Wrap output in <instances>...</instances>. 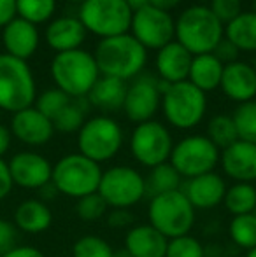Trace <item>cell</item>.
<instances>
[{
    "mask_svg": "<svg viewBox=\"0 0 256 257\" xmlns=\"http://www.w3.org/2000/svg\"><path fill=\"white\" fill-rule=\"evenodd\" d=\"M95 61L100 75L120 81H133L147 63V49L132 34L100 39L95 49Z\"/></svg>",
    "mask_w": 256,
    "mask_h": 257,
    "instance_id": "cell-1",
    "label": "cell"
},
{
    "mask_svg": "<svg viewBox=\"0 0 256 257\" xmlns=\"http://www.w3.org/2000/svg\"><path fill=\"white\" fill-rule=\"evenodd\" d=\"M225 37V25L207 6H192L176 20V41L193 56L212 53Z\"/></svg>",
    "mask_w": 256,
    "mask_h": 257,
    "instance_id": "cell-2",
    "label": "cell"
},
{
    "mask_svg": "<svg viewBox=\"0 0 256 257\" xmlns=\"http://www.w3.org/2000/svg\"><path fill=\"white\" fill-rule=\"evenodd\" d=\"M161 91V112L172 128L193 130L202 122L207 112V95L195 88L190 81L167 84L160 81Z\"/></svg>",
    "mask_w": 256,
    "mask_h": 257,
    "instance_id": "cell-3",
    "label": "cell"
},
{
    "mask_svg": "<svg viewBox=\"0 0 256 257\" xmlns=\"http://www.w3.org/2000/svg\"><path fill=\"white\" fill-rule=\"evenodd\" d=\"M51 77L56 88L62 89L70 98H86L100 72L95 56L84 49L56 53L51 61Z\"/></svg>",
    "mask_w": 256,
    "mask_h": 257,
    "instance_id": "cell-4",
    "label": "cell"
},
{
    "mask_svg": "<svg viewBox=\"0 0 256 257\" xmlns=\"http://www.w3.org/2000/svg\"><path fill=\"white\" fill-rule=\"evenodd\" d=\"M197 222V210L181 189L158 194L147 201V224L160 231L167 240L192 234Z\"/></svg>",
    "mask_w": 256,
    "mask_h": 257,
    "instance_id": "cell-5",
    "label": "cell"
},
{
    "mask_svg": "<svg viewBox=\"0 0 256 257\" xmlns=\"http://www.w3.org/2000/svg\"><path fill=\"white\" fill-rule=\"evenodd\" d=\"M102 173V165L81 153H70L62 156L53 165L51 182L60 194L79 200L99 191Z\"/></svg>",
    "mask_w": 256,
    "mask_h": 257,
    "instance_id": "cell-6",
    "label": "cell"
},
{
    "mask_svg": "<svg viewBox=\"0 0 256 257\" xmlns=\"http://www.w3.org/2000/svg\"><path fill=\"white\" fill-rule=\"evenodd\" d=\"M125 144L121 124L109 115H93L77 132V153L92 161L107 163L120 154Z\"/></svg>",
    "mask_w": 256,
    "mask_h": 257,
    "instance_id": "cell-7",
    "label": "cell"
},
{
    "mask_svg": "<svg viewBox=\"0 0 256 257\" xmlns=\"http://www.w3.org/2000/svg\"><path fill=\"white\" fill-rule=\"evenodd\" d=\"M37 88L27 61L0 54V108L11 114L35 103Z\"/></svg>",
    "mask_w": 256,
    "mask_h": 257,
    "instance_id": "cell-8",
    "label": "cell"
},
{
    "mask_svg": "<svg viewBox=\"0 0 256 257\" xmlns=\"http://www.w3.org/2000/svg\"><path fill=\"white\" fill-rule=\"evenodd\" d=\"M133 11L125 0H84L79 6V21L86 32L100 39L130 32Z\"/></svg>",
    "mask_w": 256,
    "mask_h": 257,
    "instance_id": "cell-9",
    "label": "cell"
},
{
    "mask_svg": "<svg viewBox=\"0 0 256 257\" xmlns=\"http://www.w3.org/2000/svg\"><path fill=\"white\" fill-rule=\"evenodd\" d=\"M219 156L221 151L207 137L193 133L174 142L168 163L178 170L183 180H186L209 172H216L219 166Z\"/></svg>",
    "mask_w": 256,
    "mask_h": 257,
    "instance_id": "cell-10",
    "label": "cell"
},
{
    "mask_svg": "<svg viewBox=\"0 0 256 257\" xmlns=\"http://www.w3.org/2000/svg\"><path fill=\"white\" fill-rule=\"evenodd\" d=\"M97 193L109 208H133L146 198L144 175L130 165H114L104 170Z\"/></svg>",
    "mask_w": 256,
    "mask_h": 257,
    "instance_id": "cell-11",
    "label": "cell"
},
{
    "mask_svg": "<svg viewBox=\"0 0 256 257\" xmlns=\"http://www.w3.org/2000/svg\"><path fill=\"white\" fill-rule=\"evenodd\" d=\"M128 144L132 158L147 170L167 163L174 149L170 130L156 119L135 124Z\"/></svg>",
    "mask_w": 256,
    "mask_h": 257,
    "instance_id": "cell-12",
    "label": "cell"
},
{
    "mask_svg": "<svg viewBox=\"0 0 256 257\" xmlns=\"http://www.w3.org/2000/svg\"><path fill=\"white\" fill-rule=\"evenodd\" d=\"M130 34L146 49H161L176 41V20L168 11L146 6L132 16Z\"/></svg>",
    "mask_w": 256,
    "mask_h": 257,
    "instance_id": "cell-13",
    "label": "cell"
},
{
    "mask_svg": "<svg viewBox=\"0 0 256 257\" xmlns=\"http://www.w3.org/2000/svg\"><path fill=\"white\" fill-rule=\"evenodd\" d=\"M161 105L160 79L149 74H140L127 88L125 103L121 110L125 112L128 121L140 124L154 119Z\"/></svg>",
    "mask_w": 256,
    "mask_h": 257,
    "instance_id": "cell-14",
    "label": "cell"
},
{
    "mask_svg": "<svg viewBox=\"0 0 256 257\" xmlns=\"http://www.w3.org/2000/svg\"><path fill=\"white\" fill-rule=\"evenodd\" d=\"M14 186L28 191H39L51 182L53 165L46 156L34 151H21L7 161Z\"/></svg>",
    "mask_w": 256,
    "mask_h": 257,
    "instance_id": "cell-15",
    "label": "cell"
},
{
    "mask_svg": "<svg viewBox=\"0 0 256 257\" xmlns=\"http://www.w3.org/2000/svg\"><path fill=\"white\" fill-rule=\"evenodd\" d=\"M228 184L218 172H209L193 179L183 180L181 191L195 210H214L223 205Z\"/></svg>",
    "mask_w": 256,
    "mask_h": 257,
    "instance_id": "cell-16",
    "label": "cell"
},
{
    "mask_svg": "<svg viewBox=\"0 0 256 257\" xmlns=\"http://www.w3.org/2000/svg\"><path fill=\"white\" fill-rule=\"evenodd\" d=\"M9 130L13 137H16L21 144L28 147L46 146L55 135L53 121L41 114L34 105L13 114Z\"/></svg>",
    "mask_w": 256,
    "mask_h": 257,
    "instance_id": "cell-17",
    "label": "cell"
},
{
    "mask_svg": "<svg viewBox=\"0 0 256 257\" xmlns=\"http://www.w3.org/2000/svg\"><path fill=\"white\" fill-rule=\"evenodd\" d=\"M219 168L232 182H256V146L237 140L221 151Z\"/></svg>",
    "mask_w": 256,
    "mask_h": 257,
    "instance_id": "cell-18",
    "label": "cell"
},
{
    "mask_svg": "<svg viewBox=\"0 0 256 257\" xmlns=\"http://www.w3.org/2000/svg\"><path fill=\"white\" fill-rule=\"evenodd\" d=\"M219 89L228 100L246 103L256 100V72L246 61H233L225 65Z\"/></svg>",
    "mask_w": 256,
    "mask_h": 257,
    "instance_id": "cell-19",
    "label": "cell"
},
{
    "mask_svg": "<svg viewBox=\"0 0 256 257\" xmlns=\"http://www.w3.org/2000/svg\"><path fill=\"white\" fill-rule=\"evenodd\" d=\"M193 54L185 49L178 41H172L170 44L158 49L156 54V72L158 79L167 84L188 81L190 67H192Z\"/></svg>",
    "mask_w": 256,
    "mask_h": 257,
    "instance_id": "cell-20",
    "label": "cell"
},
{
    "mask_svg": "<svg viewBox=\"0 0 256 257\" xmlns=\"http://www.w3.org/2000/svg\"><path fill=\"white\" fill-rule=\"evenodd\" d=\"M168 240L151 224H133L125 233L123 250L130 257H165Z\"/></svg>",
    "mask_w": 256,
    "mask_h": 257,
    "instance_id": "cell-21",
    "label": "cell"
},
{
    "mask_svg": "<svg viewBox=\"0 0 256 257\" xmlns=\"http://www.w3.org/2000/svg\"><path fill=\"white\" fill-rule=\"evenodd\" d=\"M2 41L7 54L27 61L37 51L41 39H39V30L35 25L28 23L21 18H14L11 23L4 27Z\"/></svg>",
    "mask_w": 256,
    "mask_h": 257,
    "instance_id": "cell-22",
    "label": "cell"
},
{
    "mask_svg": "<svg viewBox=\"0 0 256 257\" xmlns=\"http://www.w3.org/2000/svg\"><path fill=\"white\" fill-rule=\"evenodd\" d=\"M86 28L74 16H62L53 20L46 28V42L56 53L81 49V44L86 39Z\"/></svg>",
    "mask_w": 256,
    "mask_h": 257,
    "instance_id": "cell-23",
    "label": "cell"
},
{
    "mask_svg": "<svg viewBox=\"0 0 256 257\" xmlns=\"http://www.w3.org/2000/svg\"><path fill=\"white\" fill-rule=\"evenodd\" d=\"M53 224V212L39 198L21 201L14 210V226L27 234H41Z\"/></svg>",
    "mask_w": 256,
    "mask_h": 257,
    "instance_id": "cell-24",
    "label": "cell"
},
{
    "mask_svg": "<svg viewBox=\"0 0 256 257\" xmlns=\"http://www.w3.org/2000/svg\"><path fill=\"white\" fill-rule=\"evenodd\" d=\"M128 84L125 81L114 77H104L100 75L99 81L88 93L86 100L92 107L102 112H116L123 108L125 95H127Z\"/></svg>",
    "mask_w": 256,
    "mask_h": 257,
    "instance_id": "cell-25",
    "label": "cell"
},
{
    "mask_svg": "<svg viewBox=\"0 0 256 257\" xmlns=\"http://www.w3.org/2000/svg\"><path fill=\"white\" fill-rule=\"evenodd\" d=\"M223 68H225V65L212 53L198 54V56H193L188 81L204 93L214 91L219 88Z\"/></svg>",
    "mask_w": 256,
    "mask_h": 257,
    "instance_id": "cell-26",
    "label": "cell"
},
{
    "mask_svg": "<svg viewBox=\"0 0 256 257\" xmlns=\"http://www.w3.org/2000/svg\"><path fill=\"white\" fill-rule=\"evenodd\" d=\"M225 37L239 51L256 53V13L242 11L228 25H225Z\"/></svg>",
    "mask_w": 256,
    "mask_h": 257,
    "instance_id": "cell-27",
    "label": "cell"
},
{
    "mask_svg": "<svg viewBox=\"0 0 256 257\" xmlns=\"http://www.w3.org/2000/svg\"><path fill=\"white\" fill-rule=\"evenodd\" d=\"M144 182H146V198L149 200L158 194L179 191L183 186V177L167 161L147 170V173L144 175Z\"/></svg>",
    "mask_w": 256,
    "mask_h": 257,
    "instance_id": "cell-28",
    "label": "cell"
},
{
    "mask_svg": "<svg viewBox=\"0 0 256 257\" xmlns=\"http://www.w3.org/2000/svg\"><path fill=\"white\" fill-rule=\"evenodd\" d=\"M223 206L232 217L256 212V184L232 182L226 189Z\"/></svg>",
    "mask_w": 256,
    "mask_h": 257,
    "instance_id": "cell-29",
    "label": "cell"
},
{
    "mask_svg": "<svg viewBox=\"0 0 256 257\" xmlns=\"http://www.w3.org/2000/svg\"><path fill=\"white\" fill-rule=\"evenodd\" d=\"M228 236L240 250H251L256 247V213L235 215L228 222Z\"/></svg>",
    "mask_w": 256,
    "mask_h": 257,
    "instance_id": "cell-30",
    "label": "cell"
},
{
    "mask_svg": "<svg viewBox=\"0 0 256 257\" xmlns=\"http://www.w3.org/2000/svg\"><path fill=\"white\" fill-rule=\"evenodd\" d=\"M90 103L86 98H72V102L53 119L55 132L60 133H77L86 122Z\"/></svg>",
    "mask_w": 256,
    "mask_h": 257,
    "instance_id": "cell-31",
    "label": "cell"
},
{
    "mask_svg": "<svg viewBox=\"0 0 256 257\" xmlns=\"http://www.w3.org/2000/svg\"><path fill=\"white\" fill-rule=\"evenodd\" d=\"M205 137L218 147L219 151L226 149L228 146H232L233 142L239 140L235 130V122H233L232 115L228 114H216L209 119L207 122V132Z\"/></svg>",
    "mask_w": 256,
    "mask_h": 257,
    "instance_id": "cell-32",
    "label": "cell"
},
{
    "mask_svg": "<svg viewBox=\"0 0 256 257\" xmlns=\"http://www.w3.org/2000/svg\"><path fill=\"white\" fill-rule=\"evenodd\" d=\"M55 9L56 0H16L18 18L35 25V27L51 20Z\"/></svg>",
    "mask_w": 256,
    "mask_h": 257,
    "instance_id": "cell-33",
    "label": "cell"
},
{
    "mask_svg": "<svg viewBox=\"0 0 256 257\" xmlns=\"http://www.w3.org/2000/svg\"><path fill=\"white\" fill-rule=\"evenodd\" d=\"M232 119L235 122L239 140L256 146V100L237 105V108L232 114Z\"/></svg>",
    "mask_w": 256,
    "mask_h": 257,
    "instance_id": "cell-34",
    "label": "cell"
},
{
    "mask_svg": "<svg viewBox=\"0 0 256 257\" xmlns=\"http://www.w3.org/2000/svg\"><path fill=\"white\" fill-rule=\"evenodd\" d=\"M114 248L99 234H82L72 245V257H114Z\"/></svg>",
    "mask_w": 256,
    "mask_h": 257,
    "instance_id": "cell-35",
    "label": "cell"
},
{
    "mask_svg": "<svg viewBox=\"0 0 256 257\" xmlns=\"http://www.w3.org/2000/svg\"><path fill=\"white\" fill-rule=\"evenodd\" d=\"M70 102H72V98L68 95H65L62 89L51 88V89L42 91L41 95L35 98V108L53 121Z\"/></svg>",
    "mask_w": 256,
    "mask_h": 257,
    "instance_id": "cell-36",
    "label": "cell"
},
{
    "mask_svg": "<svg viewBox=\"0 0 256 257\" xmlns=\"http://www.w3.org/2000/svg\"><path fill=\"white\" fill-rule=\"evenodd\" d=\"M107 212H109V206L99 193L82 196L75 201V213L84 222H97V220L104 219Z\"/></svg>",
    "mask_w": 256,
    "mask_h": 257,
    "instance_id": "cell-37",
    "label": "cell"
},
{
    "mask_svg": "<svg viewBox=\"0 0 256 257\" xmlns=\"http://www.w3.org/2000/svg\"><path fill=\"white\" fill-rule=\"evenodd\" d=\"M205 247L197 236L185 234L168 240L165 257H205Z\"/></svg>",
    "mask_w": 256,
    "mask_h": 257,
    "instance_id": "cell-38",
    "label": "cell"
},
{
    "mask_svg": "<svg viewBox=\"0 0 256 257\" xmlns=\"http://www.w3.org/2000/svg\"><path fill=\"white\" fill-rule=\"evenodd\" d=\"M209 9L223 25H228L242 13V0H211Z\"/></svg>",
    "mask_w": 256,
    "mask_h": 257,
    "instance_id": "cell-39",
    "label": "cell"
},
{
    "mask_svg": "<svg viewBox=\"0 0 256 257\" xmlns=\"http://www.w3.org/2000/svg\"><path fill=\"white\" fill-rule=\"evenodd\" d=\"M106 222L111 229H130L135 224L132 210L128 208H109L106 215Z\"/></svg>",
    "mask_w": 256,
    "mask_h": 257,
    "instance_id": "cell-40",
    "label": "cell"
},
{
    "mask_svg": "<svg viewBox=\"0 0 256 257\" xmlns=\"http://www.w3.org/2000/svg\"><path fill=\"white\" fill-rule=\"evenodd\" d=\"M18 240V229L14 222L6 219H0V255L7 254L16 247Z\"/></svg>",
    "mask_w": 256,
    "mask_h": 257,
    "instance_id": "cell-41",
    "label": "cell"
},
{
    "mask_svg": "<svg viewBox=\"0 0 256 257\" xmlns=\"http://www.w3.org/2000/svg\"><path fill=\"white\" fill-rule=\"evenodd\" d=\"M239 49L235 48V46L232 44V42L228 41L226 37H223L221 41H219V44L214 48V54L216 58H218L219 61H221L223 65H228V63H233V61H237V56H239Z\"/></svg>",
    "mask_w": 256,
    "mask_h": 257,
    "instance_id": "cell-42",
    "label": "cell"
},
{
    "mask_svg": "<svg viewBox=\"0 0 256 257\" xmlns=\"http://www.w3.org/2000/svg\"><path fill=\"white\" fill-rule=\"evenodd\" d=\"M14 187L13 177L9 172V165L4 158H0V201L6 200Z\"/></svg>",
    "mask_w": 256,
    "mask_h": 257,
    "instance_id": "cell-43",
    "label": "cell"
},
{
    "mask_svg": "<svg viewBox=\"0 0 256 257\" xmlns=\"http://www.w3.org/2000/svg\"><path fill=\"white\" fill-rule=\"evenodd\" d=\"M16 16V0H0V27L4 28Z\"/></svg>",
    "mask_w": 256,
    "mask_h": 257,
    "instance_id": "cell-44",
    "label": "cell"
},
{
    "mask_svg": "<svg viewBox=\"0 0 256 257\" xmlns=\"http://www.w3.org/2000/svg\"><path fill=\"white\" fill-rule=\"evenodd\" d=\"M0 257H46L44 252L39 250L37 247H32V245H16L13 250H9L7 254Z\"/></svg>",
    "mask_w": 256,
    "mask_h": 257,
    "instance_id": "cell-45",
    "label": "cell"
},
{
    "mask_svg": "<svg viewBox=\"0 0 256 257\" xmlns=\"http://www.w3.org/2000/svg\"><path fill=\"white\" fill-rule=\"evenodd\" d=\"M11 142H13V133L7 126L0 124V158L11 149Z\"/></svg>",
    "mask_w": 256,
    "mask_h": 257,
    "instance_id": "cell-46",
    "label": "cell"
},
{
    "mask_svg": "<svg viewBox=\"0 0 256 257\" xmlns=\"http://www.w3.org/2000/svg\"><path fill=\"white\" fill-rule=\"evenodd\" d=\"M37 193H39V200L44 201V203H48V201H53L56 196H60V193L56 191V187L53 186V182L42 186L41 189L37 191Z\"/></svg>",
    "mask_w": 256,
    "mask_h": 257,
    "instance_id": "cell-47",
    "label": "cell"
},
{
    "mask_svg": "<svg viewBox=\"0 0 256 257\" xmlns=\"http://www.w3.org/2000/svg\"><path fill=\"white\" fill-rule=\"evenodd\" d=\"M179 2H181V0H149V6L158 7V9L168 11V13H170V9L178 7Z\"/></svg>",
    "mask_w": 256,
    "mask_h": 257,
    "instance_id": "cell-48",
    "label": "cell"
},
{
    "mask_svg": "<svg viewBox=\"0 0 256 257\" xmlns=\"http://www.w3.org/2000/svg\"><path fill=\"white\" fill-rule=\"evenodd\" d=\"M125 2L128 4V7L133 11V13L139 11V9H142V7L149 6V0H125Z\"/></svg>",
    "mask_w": 256,
    "mask_h": 257,
    "instance_id": "cell-49",
    "label": "cell"
},
{
    "mask_svg": "<svg viewBox=\"0 0 256 257\" xmlns=\"http://www.w3.org/2000/svg\"><path fill=\"white\" fill-rule=\"evenodd\" d=\"M114 257H130V255L123 250V248H121V250H116V252H114Z\"/></svg>",
    "mask_w": 256,
    "mask_h": 257,
    "instance_id": "cell-50",
    "label": "cell"
},
{
    "mask_svg": "<svg viewBox=\"0 0 256 257\" xmlns=\"http://www.w3.org/2000/svg\"><path fill=\"white\" fill-rule=\"evenodd\" d=\"M244 257H256V247L254 248H251V250H247L246 252V255Z\"/></svg>",
    "mask_w": 256,
    "mask_h": 257,
    "instance_id": "cell-51",
    "label": "cell"
},
{
    "mask_svg": "<svg viewBox=\"0 0 256 257\" xmlns=\"http://www.w3.org/2000/svg\"><path fill=\"white\" fill-rule=\"evenodd\" d=\"M251 11H253V13H256V0H253V2H251Z\"/></svg>",
    "mask_w": 256,
    "mask_h": 257,
    "instance_id": "cell-52",
    "label": "cell"
},
{
    "mask_svg": "<svg viewBox=\"0 0 256 257\" xmlns=\"http://www.w3.org/2000/svg\"><path fill=\"white\" fill-rule=\"evenodd\" d=\"M68 2H74V4H79V6H81V4L84 2V0H68Z\"/></svg>",
    "mask_w": 256,
    "mask_h": 257,
    "instance_id": "cell-53",
    "label": "cell"
},
{
    "mask_svg": "<svg viewBox=\"0 0 256 257\" xmlns=\"http://www.w3.org/2000/svg\"><path fill=\"white\" fill-rule=\"evenodd\" d=\"M197 2H200V4H202V2H211V0H197Z\"/></svg>",
    "mask_w": 256,
    "mask_h": 257,
    "instance_id": "cell-54",
    "label": "cell"
},
{
    "mask_svg": "<svg viewBox=\"0 0 256 257\" xmlns=\"http://www.w3.org/2000/svg\"><path fill=\"white\" fill-rule=\"evenodd\" d=\"M253 68H254V72H256V58H254V63H253Z\"/></svg>",
    "mask_w": 256,
    "mask_h": 257,
    "instance_id": "cell-55",
    "label": "cell"
}]
</instances>
